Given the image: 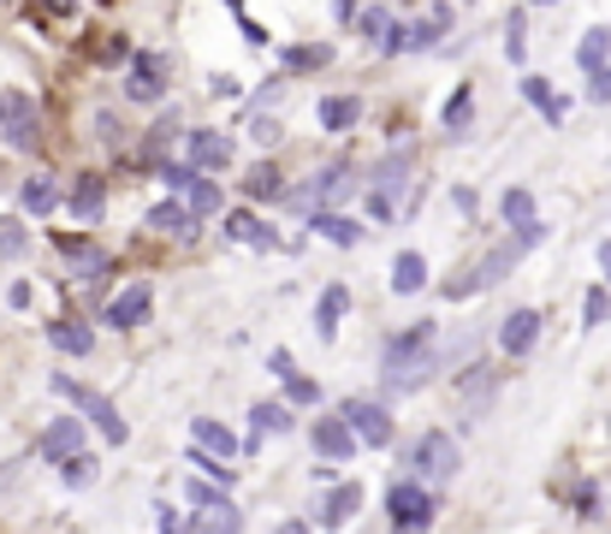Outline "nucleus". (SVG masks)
I'll return each instance as SVG.
<instances>
[{
	"label": "nucleus",
	"instance_id": "21",
	"mask_svg": "<svg viewBox=\"0 0 611 534\" xmlns=\"http://www.w3.org/2000/svg\"><path fill=\"white\" fill-rule=\"evenodd\" d=\"M422 285H428V262L415 250H404L392 262V291H398V298H410V291H422Z\"/></svg>",
	"mask_w": 611,
	"mask_h": 534
},
{
	"label": "nucleus",
	"instance_id": "14",
	"mask_svg": "<svg viewBox=\"0 0 611 534\" xmlns=\"http://www.w3.org/2000/svg\"><path fill=\"white\" fill-rule=\"evenodd\" d=\"M190 167H232V143L220 131H190Z\"/></svg>",
	"mask_w": 611,
	"mask_h": 534
},
{
	"label": "nucleus",
	"instance_id": "44",
	"mask_svg": "<svg viewBox=\"0 0 611 534\" xmlns=\"http://www.w3.org/2000/svg\"><path fill=\"white\" fill-rule=\"evenodd\" d=\"M250 137H256V143H273L279 125H273V119H250Z\"/></svg>",
	"mask_w": 611,
	"mask_h": 534
},
{
	"label": "nucleus",
	"instance_id": "49",
	"mask_svg": "<svg viewBox=\"0 0 611 534\" xmlns=\"http://www.w3.org/2000/svg\"><path fill=\"white\" fill-rule=\"evenodd\" d=\"M534 7H552V0H534Z\"/></svg>",
	"mask_w": 611,
	"mask_h": 534
},
{
	"label": "nucleus",
	"instance_id": "8",
	"mask_svg": "<svg viewBox=\"0 0 611 534\" xmlns=\"http://www.w3.org/2000/svg\"><path fill=\"white\" fill-rule=\"evenodd\" d=\"M149 309H154V291L137 280V285H126V291H119V298L108 303V326H119V333H126V326H143Z\"/></svg>",
	"mask_w": 611,
	"mask_h": 534
},
{
	"label": "nucleus",
	"instance_id": "48",
	"mask_svg": "<svg viewBox=\"0 0 611 534\" xmlns=\"http://www.w3.org/2000/svg\"><path fill=\"white\" fill-rule=\"evenodd\" d=\"M600 268H605V280H611V238L600 244Z\"/></svg>",
	"mask_w": 611,
	"mask_h": 534
},
{
	"label": "nucleus",
	"instance_id": "29",
	"mask_svg": "<svg viewBox=\"0 0 611 534\" xmlns=\"http://www.w3.org/2000/svg\"><path fill=\"white\" fill-rule=\"evenodd\" d=\"M499 214H504V226H529V220H534V197L529 191H504Z\"/></svg>",
	"mask_w": 611,
	"mask_h": 534
},
{
	"label": "nucleus",
	"instance_id": "33",
	"mask_svg": "<svg viewBox=\"0 0 611 534\" xmlns=\"http://www.w3.org/2000/svg\"><path fill=\"white\" fill-rule=\"evenodd\" d=\"M243 191H250V197L261 202V197H279V191H286V179H279V172H273L268 161H261V167L250 172V179H243Z\"/></svg>",
	"mask_w": 611,
	"mask_h": 534
},
{
	"label": "nucleus",
	"instance_id": "34",
	"mask_svg": "<svg viewBox=\"0 0 611 534\" xmlns=\"http://www.w3.org/2000/svg\"><path fill=\"white\" fill-rule=\"evenodd\" d=\"M463 399H469V410L481 416V404H487V392H493V369H475V374H463Z\"/></svg>",
	"mask_w": 611,
	"mask_h": 534
},
{
	"label": "nucleus",
	"instance_id": "22",
	"mask_svg": "<svg viewBox=\"0 0 611 534\" xmlns=\"http://www.w3.org/2000/svg\"><path fill=\"white\" fill-rule=\"evenodd\" d=\"M48 339H54L66 356H90V344H96V333L83 321H54V326H48Z\"/></svg>",
	"mask_w": 611,
	"mask_h": 534
},
{
	"label": "nucleus",
	"instance_id": "19",
	"mask_svg": "<svg viewBox=\"0 0 611 534\" xmlns=\"http://www.w3.org/2000/svg\"><path fill=\"white\" fill-rule=\"evenodd\" d=\"M351 191H357V172L351 167H327L321 179L309 184V197H315L321 209H327V202H339V197H351Z\"/></svg>",
	"mask_w": 611,
	"mask_h": 534
},
{
	"label": "nucleus",
	"instance_id": "12",
	"mask_svg": "<svg viewBox=\"0 0 611 534\" xmlns=\"http://www.w3.org/2000/svg\"><path fill=\"white\" fill-rule=\"evenodd\" d=\"M309 440H315V452H321V457H357V434L344 427V416H321Z\"/></svg>",
	"mask_w": 611,
	"mask_h": 534
},
{
	"label": "nucleus",
	"instance_id": "31",
	"mask_svg": "<svg viewBox=\"0 0 611 534\" xmlns=\"http://www.w3.org/2000/svg\"><path fill=\"white\" fill-rule=\"evenodd\" d=\"M250 422L261 427V434H286V427H291V410L279 404V399H268V404H256V410H250Z\"/></svg>",
	"mask_w": 611,
	"mask_h": 534
},
{
	"label": "nucleus",
	"instance_id": "36",
	"mask_svg": "<svg viewBox=\"0 0 611 534\" xmlns=\"http://www.w3.org/2000/svg\"><path fill=\"white\" fill-rule=\"evenodd\" d=\"M605 315H611V291H605V285H593V291H588V303H582V326H600Z\"/></svg>",
	"mask_w": 611,
	"mask_h": 534
},
{
	"label": "nucleus",
	"instance_id": "32",
	"mask_svg": "<svg viewBox=\"0 0 611 534\" xmlns=\"http://www.w3.org/2000/svg\"><path fill=\"white\" fill-rule=\"evenodd\" d=\"M60 475H66V487H90V481H96V457L90 452L60 457Z\"/></svg>",
	"mask_w": 611,
	"mask_h": 534
},
{
	"label": "nucleus",
	"instance_id": "41",
	"mask_svg": "<svg viewBox=\"0 0 611 534\" xmlns=\"http://www.w3.org/2000/svg\"><path fill=\"white\" fill-rule=\"evenodd\" d=\"M362 37H387V12H380V7H369V12H362Z\"/></svg>",
	"mask_w": 611,
	"mask_h": 534
},
{
	"label": "nucleus",
	"instance_id": "9",
	"mask_svg": "<svg viewBox=\"0 0 611 534\" xmlns=\"http://www.w3.org/2000/svg\"><path fill=\"white\" fill-rule=\"evenodd\" d=\"M440 30H445V12H440V19H428V24H387V37H380V48H387V54H410V48H433V42H440Z\"/></svg>",
	"mask_w": 611,
	"mask_h": 534
},
{
	"label": "nucleus",
	"instance_id": "28",
	"mask_svg": "<svg viewBox=\"0 0 611 534\" xmlns=\"http://www.w3.org/2000/svg\"><path fill=\"white\" fill-rule=\"evenodd\" d=\"M522 95H529L534 108L552 119V125H558V119H564V95H552V90H547V78H522Z\"/></svg>",
	"mask_w": 611,
	"mask_h": 534
},
{
	"label": "nucleus",
	"instance_id": "30",
	"mask_svg": "<svg viewBox=\"0 0 611 534\" xmlns=\"http://www.w3.org/2000/svg\"><path fill=\"white\" fill-rule=\"evenodd\" d=\"M238 523H243V516H238V505H232L226 493H220V498H208V511L197 516V528H238Z\"/></svg>",
	"mask_w": 611,
	"mask_h": 534
},
{
	"label": "nucleus",
	"instance_id": "47",
	"mask_svg": "<svg viewBox=\"0 0 611 534\" xmlns=\"http://www.w3.org/2000/svg\"><path fill=\"white\" fill-rule=\"evenodd\" d=\"M451 209H458V214H475V191H451Z\"/></svg>",
	"mask_w": 611,
	"mask_h": 534
},
{
	"label": "nucleus",
	"instance_id": "11",
	"mask_svg": "<svg viewBox=\"0 0 611 534\" xmlns=\"http://www.w3.org/2000/svg\"><path fill=\"white\" fill-rule=\"evenodd\" d=\"M42 457H72V452H83V422L78 416H60V422H48V434H42V445H37Z\"/></svg>",
	"mask_w": 611,
	"mask_h": 534
},
{
	"label": "nucleus",
	"instance_id": "2",
	"mask_svg": "<svg viewBox=\"0 0 611 534\" xmlns=\"http://www.w3.org/2000/svg\"><path fill=\"white\" fill-rule=\"evenodd\" d=\"M410 470L422 475V481H445V475H458V440L451 434H422L415 440V452H410Z\"/></svg>",
	"mask_w": 611,
	"mask_h": 534
},
{
	"label": "nucleus",
	"instance_id": "24",
	"mask_svg": "<svg viewBox=\"0 0 611 534\" xmlns=\"http://www.w3.org/2000/svg\"><path fill=\"white\" fill-rule=\"evenodd\" d=\"M357 119H362V101H357V95H327V101H321V125H327V131H351Z\"/></svg>",
	"mask_w": 611,
	"mask_h": 534
},
{
	"label": "nucleus",
	"instance_id": "18",
	"mask_svg": "<svg viewBox=\"0 0 611 534\" xmlns=\"http://www.w3.org/2000/svg\"><path fill=\"white\" fill-rule=\"evenodd\" d=\"M344 309H351V291H344V285H327L321 303H315V333H321V339L339 333V315H344Z\"/></svg>",
	"mask_w": 611,
	"mask_h": 534
},
{
	"label": "nucleus",
	"instance_id": "43",
	"mask_svg": "<svg viewBox=\"0 0 611 534\" xmlns=\"http://www.w3.org/2000/svg\"><path fill=\"white\" fill-rule=\"evenodd\" d=\"M327 60V48H291L286 54V66H321Z\"/></svg>",
	"mask_w": 611,
	"mask_h": 534
},
{
	"label": "nucleus",
	"instance_id": "42",
	"mask_svg": "<svg viewBox=\"0 0 611 534\" xmlns=\"http://www.w3.org/2000/svg\"><path fill=\"white\" fill-rule=\"evenodd\" d=\"M504 30H511V37H504V54L522 60V12H511V24H504Z\"/></svg>",
	"mask_w": 611,
	"mask_h": 534
},
{
	"label": "nucleus",
	"instance_id": "4",
	"mask_svg": "<svg viewBox=\"0 0 611 534\" xmlns=\"http://www.w3.org/2000/svg\"><path fill=\"white\" fill-rule=\"evenodd\" d=\"M387 516L398 528H428L433 523V493L415 487V481H398V487L387 493Z\"/></svg>",
	"mask_w": 611,
	"mask_h": 534
},
{
	"label": "nucleus",
	"instance_id": "46",
	"mask_svg": "<svg viewBox=\"0 0 611 534\" xmlns=\"http://www.w3.org/2000/svg\"><path fill=\"white\" fill-rule=\"evenodd\" d=\"M268 369L279 374V381H286V374H297V363H291V351H273V356H268Z\"/></svg>",
	"mask_w": 611,
	"mask_h": 534
},
{
	"label": "nucleus",
	"instance_id": "25",
	"mask_svg": "<svg viewBox=\"0 0 611 534\" xmlns=\"http://www.w3.org/2000/svg\"><path fill=\"white\" fill-rule=\"evenodd\" d=\"M184 209H190V220H208V214H220V184H208V179H190L184 184Z\"/></svg>",
	"mask_w": 611,
	"mask_h": 534
},
{
	"label": "nucleus",
	"instance_id": "40",
	"mask_svg": "<svg viewBox=\"0 0 611 534\" xmlns=\"http://www.w3.org/2000/svg\"><path fill=\"white\" fill-rule=\"evenodd\" d=\"M369 214L380 220V226H392V191H374L369 197Z\"/></svg>",
	"mask_w": 611,
	"mask_h": 534
},
{
	"label": "nucleus",
	"instance_id": "6",
	"mask_svg": "<svg viewBox=\"0 0 611 534\" xmlns=\"http://www.w3.org/2000/svg\"><path fill=\"white\" fill-rule=\"evenodd\" d=\"M534 339H540V309H511L504 326H499V351L504 356H529Z\"/></svg>",
	"mask_w": 611,
	"mask_h": 534
},
{
	"label": "nucleus",
	"instance_id": "39",
	"mask_svg": "<svg viewBox=\"0 0 611 534\" xmlns=\"http://www.w3.org/2000/svg\"><path fill=\"white\" fill-rule=\"evenodd\" d=\"M286 386H291V399H297V404H321V386H315V381H303V374H286Z\"/></svg>",
	"mask_w": 611,
	"mask_h": 534
},
{
	"label": "nucleus",
	"instance_id": "10",
	"mask_svg": "<svg viewBox=\"0 0 611 534\" xmlns=\"http://www.w3.org/2000/svg\"><path fill=\"white\" fill-rule=\"evenodd\" d=\"M126 95H131V101H161V95H167L161 60H154V54H137L131 72H126Z\"/></svg>",
	"mask_w": 611,
	"mask_h": 534
},
{
	"label": "nucleus",
	"instance_id": "27",
	"mask_svg": "<svg viewBox=\"0 0 611 534\" xmlns=\"http://www.w3.org/2000/svg\"><path fill=\"white\" fill-rule=\"evenodd\" d=\"M60 250L72 255V262H78V273H90V280H96V273H108V255H101V250H90V244H83V238H72V232L60 238Z\"/></svg>",
	"mask_w": 611,
	"mask_h": 534
},
{
	"label": "nucleus",
	"instance_id": "13",
	"mask_svg": "<svg viewBox=\"0 0 611 534\" xmlns=\"http://www.w3.org/2000/svg\"><path fill=\"white\" fill-rule=\"evenodd\" d=\"M101 209H108V184H101V172H78V184H72V214L90 226V220H101Z\"/></svg>",
	"mask_w": 611,
	"mask_h": 534
},
{
	"label": "nucleus",
	"instance_id": "16",
	"mask_svg": "<svg viewBox=\"0 0 611 534\" xmlns=\"http://www.w3.org/2000/svg\"><path fill=\"white\" fill-rule=\"evenodd\" d=\"M190 434H197V445H202V452H214V457H243V445L232 440V427H226V422L197 416V427H190Z\"/></svg>",
	"mask_w": 611,
	"mask_h": 534
},
{
	"label": "nucleus",
	"instance_id": "15",
	"mask_svg": "<svg viewBox=\"0 0 611 534\" xmlns=\"http://www.w3.org/2000/svg\"><path fill=\"white\" fill-rule=\"evenodd\" d=\"M309 226H315L321 238H333V244H344V250H351L357 238H362V226H357V220H344V214L333 209V202H327V209H315V214H309Z\"/></svg>",
	"mask_w": 611,
	"mask_h": 534
},
{
	"label": "nucleus",
	"instance_id": "35",
	"mask_svg": "<svg viewBox=\"0 0 611 534\" xmlns=\"http://www.w3.org/2000/svg\"><path fill=\"white\" fill-rule=\"evenodd\" d=\"M469 113H475V95H469V90H458V95L445 101V131H451V137H458V131H469Z\"/></svg>",
	"mask_w": 611,
	"mask_h": 534
},
{
	"label": "nucleus",
	"instance_id": "45",
	"mask_svg": "<svg viewBox=\"0 0 611 534\" xmlns=\"http://www.w3.org/2000/svg\"><path fill=\"white\" fill-rule=\"evenodd\" d=\"M575 511H582V516H600V493L582 487V493H575Z\"/></svg>",
	"mask_w": 611,
	"mask_h": 534
},
{
	"label": "nucleus",
	"instance_id": "26",
	"mask_svg": "<svg viewBox=\"0 0 611 534\" xmlns=\"http://www.w3.org/2000/svg\"><path fill=\"white\" fill-rule=\"evenodd\" d=\"M575 60H582V72H600V66L611 60V30H605V24H600V30H588L582 48H575Z\"/></svg>",
	"mask_w": 611,
	"mask_h": 534
},
{
	"label": "nucleus",
	"instance_id": "37",
	"mask_svg": "<svg viewBox=\"0 0 611 534\" xmlns=\"http://www.w3.org/2000/svg\"><path fill=\"white\" fill-rule=\"evenodd\" d=\"M24 209H30V214H48V209H54V184H48V179H30V184H24Z\"/></svg>",
	"mask_w": 611,
	"mask_h": 534
},
{
	"label": "nucleus",
	"instance_id": "5",
	"mask_svg": "<svg viewBox=\"0 0 611 534\" xmlns=\"http://www.w3.org/2000/svg\"><path fill=\"white\" fill-rule=\"evenodd\" d=\"M339 416H344V427H351V434H357L362 445H387V440H392V416H387L380 404H362V399H351V404L339 410Z\"/></svg>",
	"mask_w": 611,
	"mask_h": 534
},
{
	"label": "nucleus",
	"instance_id": "7",
	"mask_svg": "<svg viewBox=\"0 0 611 534\" xmlns=\"http://www.w3.org/2000/svg\"><path fill=\"white\" fill-rule=\"evenodd\" d=\"M0 131H7L12 149L37 143V108H30V95H7V101H0Z\"/></svg>",
	"mask_w": 611,
	"mask_h": 534
},
{
	"label": "nucleus",
	"instance_id": "17",
	"mask_svg": "<svg viewBox=\"0 0 611 534\" xmlns=\"http://www.w3.org/2000/svg\"><path fill=\"white\" fill-rule=\"evenodd\" d=\"M226 232H232V238H243V244H256V250H273V244H279V238H273V226H268V220H256L250 209L226 214Z\"/></svg>",
	"mask_w": 611,
	"mask_h": 534
},
{
	"label": "nucleus",
	"instance_id": "20",
	"mask_svg": "<svg viewBox=\"0 0 611 534\" xmlns=\"http://www.w3.org/2000/svg\"><path fill=\"white\" fill-rule=\"evenodd\" d=\"M149 226H154V232H172V238H190V232H197V220H190L184 202H154V209H149Z\"/></svg>",
	"mask_w": 611,
	"mask_h": 534
},
{
	"label": "nucleus",
	"instance_id": "23",
	"mask_svg": "<svg viewBox=\"0 0 611 534\" xmlns=\"http://www.w3.org/2000/svg\"><path fill=\"white\" fill-rule=\"evenodd\" d=\"M357 505H362V487H357V481H344V487H333V498H327L321 523H327V528L351 523V516H357Z\"/></svg>",
	"mask_w": 611,
	"mask_h": 534
},
{
	"label": "nucleus",
	"instance_id": "38",
	"mask_svg": "<svg viewBox=\"0 0 611 534\" xmlns=\"http://www.w3.org/2000/svg\"><path fill=\"white\" fill-rule=\"evenodd\" d=\"M154 172H161V184H167V191H184V184L197 179V167H184V161H161Z\"/></svg>",
	"mask_w": 611,
	"mask_h": 534
},
{
	"label": "nucleus",
	"instance_id": "1",
	"mask_svg": "<svg viewBox=\"0 0 611 534\" xmlns=\"http://www.w3.org/2000/svg\"><path fill=\"white\" fill-rule=\"evenodd\" d=\"M428 339H433V326H410V333H398L387 344V392H415V386H428V374H433V351H428Z\"/></svg>",
	"mask_w": 611,
	"mask_h": 534
},
{
	"label": "nucleus",
	"instance_id": "50",
	"mask_svg": "<svg viewBox=\"0 0 611 534\" xmlns=\"http://www.w3.org/2000/svg\"><path fill=\"white\" fill-rule=\"evenodd\" d=\"M54 7H72V0H54Z\"/></svg>",
	"mask_w": 611,
	"mask_h": 534
},
{
	"label": "nucleus",
	"instance_id": "3",
	"mask_svg": "<svg viewBox=\"0 0 611 534\" xmlns=\"http://www.w3.org/2000/svg\"><path fill=\"white\" fill-rule=\"evenodd\" d=\"M54 386L66 392V399H78V410H83V416H90V422L101 427V440H108V445H126V422H119V410H113L108 399H101V392L78 386V381H66V374H60Z\"/></svg>",
	"mask_w": 611,
	"mask_h": 534
}]
</instances>
